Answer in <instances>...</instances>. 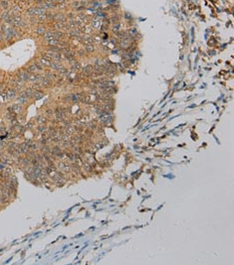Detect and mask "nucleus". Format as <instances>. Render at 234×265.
Here are the masks:
<instances>
[{
  "mask_svg": "<svg viewBox=\"0 0 234 265\" xmlns=\"http://www.w3.org/2000/svg\"><path fill=\"white\" fill-rule=\"evenodd\" d=\"M58 165H59V167H60V168H62L63 170H65V171H69V170H70V167H69V165H67L66 163H63V162H60V163H59V164H58Z\"/></svg>",
  "mask_w": 234,
  "mask_h": 265,
  "instance_id": "1",
  "label": "nucleus"
},
{
  "mask_svg": "<svg viewBox=\"0 0 234 265\" xmlns=\"http://www.w3.org/2000/svg\"><path fill=\"white\" fill-rule=\"evenodd\" d=\"M19 149L21 150V152L23 153V152H26V151L28 150V144L27 143H23V144H21L20 146H19Z\"/></svg>",
  "mask_w": 234,
  "mask_h": 265,
  "instance_id": "2",
  "label": "nucleus"
},
{
  "mask_svg": "<svg viewBox=\"0 0 234 265\" xmlns=\"http://www.w3.org/2000/svg\"><path fill=\"white\" fill-rule=\"evenodd\" d=\"M29 161H30V160H29L28 158H24V159L22 160V162H23L24 165H28V164H29Z\"/></svg>",
  "mask_w": 234,
  "mask_h": 265,
  "instance_id": "3",
  "label": "nucleus"
},
{
  "mask_svg": "<svg viewBox=\"0 0 234 265\" xmlns=\"http://www.w3.org/2000/svg\"><path fill=\"white\" fill-rule=\"evenodd\" d=\"M38 131H39V132H44L45 128H44V127H39V128H38Z\"/></svg>",
  "mask_w": 234,
  "mask_h": 265,
  "instance_id": "4",
  "label": "nucleus"
},
{
  "mask_svg": "<svg viewBox=\"0 0 234 265\" xmlns=\"http://www.w3.org/2000/svg\"><path fill=\"white\" fill-rule=\"evenodd\" d=\"M2 179V174H1V173H0V179Z\"/></svg>",
  "mask_w": 234,
  "mask_h": 265,
  "instance_id": "5",
  "label": "nucleus"
}]
</instances>
